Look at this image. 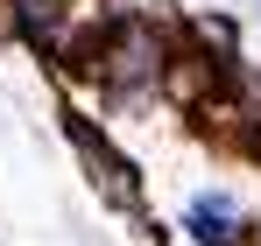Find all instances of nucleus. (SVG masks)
Returning <instances> with one entry per match:
<instances>
[{
	"label": "nucleus",
	"mask_w": 261,
	"mask_h": 246,
	"mask_svg": "<svg viewBox=\"0 0 261 246\" xmlns=\"http://www.w3.org/2000/svg\"><path fill=\"white\" fill-rule=\"evenodd\" d=\"M191 232H198L205 246H240V218H233L226 204H198L191 211Z\"/></svg>",
	"instance_id": "f257e3e1"
}]
</instances>
